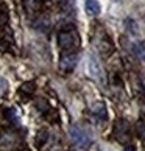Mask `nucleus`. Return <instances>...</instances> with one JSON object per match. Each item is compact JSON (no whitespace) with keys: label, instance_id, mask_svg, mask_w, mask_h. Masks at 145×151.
I'll use <instances>...</instances> for the list:
<instances>
[{"label":"nucleus","instance_id":"obj_12","mask_svg":"<svg viewBox=\"0 0 145 151\" xmlns=\"http://www.w3.org/2000/svg\"><path fill=\"white\" fill-rule=\"evenodd\" d=\"M123 151H137V150H136V147L133 143H130V145H126V147H125Z\"/></svg>","mask_w":145,"mask_h":151},{"label":"nucleus","instance_id":"obj_9","mask_svg":"<svg viewBox=\"0 0 145 151\" xmlns=\"http://www.w3.org/2000/svg\"><path fill=\"white\" fill-rule=\"evenodd\" d=\"M20 92L33 93V92H35V83H25V84L20 87Z\"/></svg>","mask_w":145,"mask_h":151},{"label":"nucleus","instance_id":"obj_8","mask_svg":"<svg viewBox=\"0 0 145 151\" xmlns=\"http://www.w3.org/2000/svg\"><path fill=\"white\" fill-rule=\"evenodd\" d=\"M94 115L95 117H100V119H106V109H105V104H97L94 108Z\"/></svg>","mask_w":145,"mask_h":151},{"label":"nucleus","instance_id":"obj_6","mask_svg":"<svg viewBox=\"0 0 145 151\" xmlns=\"http://www.w3.org/2000/svg\"><path fill=\"white\" fill-rule=\"evenodd\" d=\"M84 9H86L87 16L95 17V16L100 14V3L97 0H84Z\"/></svg>","mask_w":145,"mask_h":151},{"label":"nucleus","instance_id":"obj_7","mask_svg":"<svg viewBox=\"0 0 145 151\" xmlns=\"http://www.w3.org/2000/svg\"><path fill=\"white\" fill-rule=\"evenodd\" d=\"M25 8L28 13H35L41 8V0H25Z\"/></svg>","mask_w":145,"mask_h":151},{"label":"nucleus","instance_id":"obj_4","mask_svg":"<svg viewBox=\"0 0 145 151\" xmlns=\"http://www.w3.org/2000/svg\"><path fill=\"white\" fill-rule=\"evenodd\" d=\"M114 134L117 136V140H119V142H126V140H130V128H128L126 122L122 120V122L117 123Z\"/></svg>","mask_w":145,"mask_h":151},{"label":"nucleus","instance_id":"obj_5","mask_svg":"<svg viewBox=\"0 0 145 151\" xmlns=\"http://www.w3.org/2000/svg\"><path fill=\"white\" fill-rule=\"evenodd\" d=\"M19 143V137L16 134H5L0 139V148L2 150H14Z\"/></svg>","mask_w":145,"mask_h":151},{"label":"nucleus","instance_id":"obj_11","mask_svg":"<svg viewBox=\"0 0 145 151\" xmlns=\"http://www.w3.org/2000/svg\"><path fill=\"white\" fill-rule=\"evenodd\" d=\"M44 140H47V131H41L39 132V139H38V145H42Z\"/></svg>","mask_w":145,"mask_h":151},{"label":"nucleus","instance_id":"obj_1","mask_svg":"<svg viewBox=\"0 0 145 151\" xmlns=\"http://www.w3.org/2000/svg\"><path fill=\"white\" fill-rule=\"evenodd\" d=\"M58 45L64 53H75L80 47V36L75 30H63L58 35Z\"/></svg>","mask_w":145,"mask_h":151},{"label":"nucleus","instance_id":"obj_3","mask_svg":"<svg viewBox=\"0 0 145 151\" xmlns=\"http://www.w3.org/2000/svg\"><path fill=\"white\" fill-rule=\"evenodd\" d=\"M76 53H64L61 56V61H59V69L61 72L64 73H69V72L74 70V67L76 65Z\"/></svg>","mask_w":145,"mask_h":151},{"label":"nucleus","instance_id":"obj_10","mask_svg":"<svg viewBox=\"0 0 145 151\" xmlns=\"http://www.w3.org/2000/svg\"><path fill=\"white\" fill-rule=\"evenodd\" d=\"M6 87H8V84H6V81L3 80V78H0V97L6 92Z\"/></svg>","mask_w":145,"mask_h":151},{"label":"nucleus","instance_id":"obj_2","mask_svg":"<svg viewBox=\"0 0 145 151\" xmlns=\"http://www.w3.org/2000/svg\"><path fill=\"white\" fill-rule=\"evenodd\" d=\"M69 134H70V140L74 142L78 148H87L89 145H91V139H89L87 132L83 129L81 126L74 125L70 128Z\"/></svg>","mask_w":145,"mask_h":151}]
</instances>
